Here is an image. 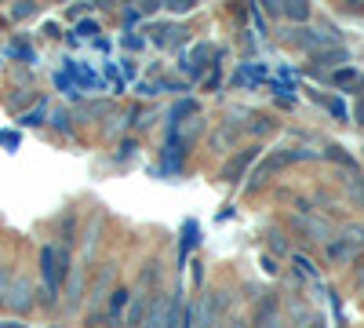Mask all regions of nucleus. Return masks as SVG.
<instances>
[{
    "instance_id": "nucleus-2",
    "label": "nucleus",
    "mask_w": 364,
    "mask_h": 328,
    "mask_svg": "<svg viewBox=\"0 0 364 328\" xmlns=\"http://www.w3.org/2000/svg\"><path fill=\"white\" fill-rule=\"evenodd\" d=\"M4 303H8L11 310L26 314L29 307H33V288H29V281H22V277H18V281H15V288L8 292V300H4Z\"/></svg>"
},
{
    "instance_id": "nucleus-1",
    "label": "nucleus",
    "mask_w": 364,
    "mask_h": 328,
    "mask_svg": "<svg viewBox=\"0 0 364 328\" xmlns=\"http://www.w3.org/2000/svg\"><path fill=\"white\" fill-rule=\"evenodd\" d=\"M360 248H364V230L360 226H346L339 237H331V241H328V255L331 259H353Z\"/></svg>"
},
{
    "instance_id": "nucleus-6",
    "label": "nucleus",
    "mask_w": 364,
    "mask_h": 328,
    "mask_svg": "<svg viewBox=\"0 0 364 328\" xmlns=\"http://www.w3.org/2000/svg\"><path fill=\"white\" fill-rule=\"evenodd\" d=\"M284 15H288V18H295V22H306V18H310V8H306V4H288V8H284Z\"/></svg>"
},
{
    "instance_id": "nucleus-12",
    "label": "nucleus",
    "mask_w": 364,
    "mask_h": 328,
    "mask_svg": "<svg viewBox=\"0 0 364 328\" xmlns=\"http://www.w3.org/2000/svg\"><path fill=\"white\" fill-rule=\"evenodd\" d=\"M233 328H245V324H237V321H233Z\"/></svg>"
},
{
    "instance_id": "nucleus-7",
    "label": "nucleus",
    "mask_w": 364,
    "mask_h": 328,
    "mask_svg": "<svg viewBox=\"0 0 364 328\" xmlns=\"http://www.w3.org/2000/svg\"><path fill=\"white\" fill-rule=\"evenodd\" d=\"M161 303H164V295H154V310H149V324L146 328H161Z\"/></svg>"
},
{
    "instance_id": "nucleus-8",
    "label": "nucleus",
    "mask_w": 364,
    "mask_h": 328,
    "mask_svg": "<svg viewBox=\"0 0 364 328\" xmlns=\"http://www.w3.org/2000/svg\"><path fill=\"white\" fill-rule=\"evenodd\" d=\"M350 197L357 201V204H364V183L357 179V183H350Z\"/></svg>"
},
{
    "instance_id": "nucleus-11",
    "label": "nucleus",
    "mask_w": 364,
    "mask_h": 328,
    "mask_svg": "<svg viewBox=\"0 0 364 328\" xmlns=\"http://www.w3.org/2000/svg\"><path fill=\"white\" fill-rule=\"evenodd\" d=\"M357 121H360V125H364V99H360V102H357Z\"/></svg>"
},
{
    "instance_id": "nucleus-5",
    "label": "nucleus",
    "mask_w": 364,
    "mask_h": 328,
    "mask_svg": "<svg viewBox=\"0 0 364 328\" xmlns=\"http://www.w3.org/2000/svg\"><path fill=\"white\" fill-rule=\"evenodd\" d=\"M113 295V300H109V317L117 321L120 314H124V307H128V292L124 288H117V292H109Z\"/></svg>"
},
{
    "instance_id": "nucleus-3",
    "label": "nucleus",
    "mask_w": 364,
    "mask_h": 328,
    "mask_svg": "<svg viewBox=\"0 0 364 328\" xmlns=\"http://www.w3.org/2000/svg\"><path fill=\"white\" fill-rule=\"evenodd\" d=\"M295 226L302 230V233H310V241H331V226L324 223V219H310V216H299L295 219Z\"/></svg>"
},
{
    "instance_id": "nucleus-10",
    "label": "nucleus",
    "mask_w": 364,
    "mask_h": 328,
    "mask_svg": "<svg viewBox=\"0 0 364 328\" xmlns=\"http://www.w3.org/2000/svg\"><path fill=\"white\" fill-rule=\"evenodd\" d=\"M8 277H11L8 270H0V303H4V300H8Z\"/></svg>"
},
{
    "instance_id": "nucleus-9",
    "label": "nucleus",
    "mask_w": 364,
    "mask_h": 328,
    "mask_svg": "<svg viewBox=\"0 0 364 328\" xmlns=\"http://www.w3.org/2000/svg\"><path fill=\"white\" fill-rule=\"evenodd\" d=\"M336 80H339V84H350V80H353V84H360V77H357L353 70H339V73H336Z\"/></svg>"
},
{
    "instance_id": "nucleus-4",
    "label": "nucleus",
    "mask_w": 364,
    "mask_h": 328,
    "mask_svg": "<svg viewBox=\"0 0 364 328\" xmlns=\"http://www.w3.org/2000/svg\"><path fill=\"white\" fill-rule=\"evenodd\" d=\"M44 281H48V288L63 285V277H58V270H55V248H44Z\"/></svg>"
}]
</instances>
